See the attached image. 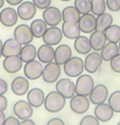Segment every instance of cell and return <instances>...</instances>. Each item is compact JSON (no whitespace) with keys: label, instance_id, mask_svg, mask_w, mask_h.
<instances>
[{"label":"cell","instance_id":"cell-15","mask_svg":"<svg viewBox=\"0 0 120 125\" xmlns=\"http://www.w3.org/2000/svg\"><path fill=\"white\" fill-rule=\"evenodd\" d=\"M21 50H22V45L16 39H8L4 43L3 57H7L11 56H20Z\"/></svg>","mask_w":120,"mask_h":125},{"label":"cell","instance_id":"cell-11","mask_svg":"<svg viewBox=\"0 0 120 125\" xmlns=\"http://www.w3.org/2000/svg\"><path fill=\"white\" fill-rule=\"evenodd\" d=\"M13 112L19 119L25 120L28 119L33 116V109L28 101L19 100L15 103L13 106Z\"/></svg>","mask_w":120,"mask_h":125},{"label":"cell","instance_id":"cell-17","mask_svg":"<svg viewBox=\"0 0 120 125\" xmlns=\"http://www.w3.org/2000/svg\"><path fill=\"white\" fill-rule=\"evenodd\" d=\"M94 113L95 117L100 122L106 123V122L110 121L113 117L114 111L111 109V106L108 104L102 103V104H99L95 106Z\"/></svg>","mask_w":120,"mask_h":125},{"label":"cell","instance_id":"cell-25","mask_svg":"<svg viewBox=\"0 0 120 125\" xmlns=\"http://www.w3.org/2000/svg\"><path fill=\"white\" fill-rule=\"evenodd\" d=\"M61 31L64 36L70 40H76L77 37L80 36L81 33L77 23L68 22V21H64L62 23Z\"/></svg>","mask_w":120,"mask_h":125},{"label":"cell","instance_id":"cell-39","mask_svg":"<svg viewBox=\"0 0 120 125\" xmlns=\"http://www.w3.org/2000/svg\"><path fill=\"white\" fill-rule=\"evenodd\" d=\"M33 3L38 9L45 10L51 4V0H33Z\"/></svg>","mask_w":120,"mask_h":125},{"label":"cell","instance_id":"cell-41","mask_svg":"<svg viewBox=\"0 0 120 125\" xmlns=\"http://www.w3.org/2000/svg\"><path fill=\"white\" fill-rule=\"evenodd\" d=\"M8 92V84L6 81L0 78V95H4Z\"/></svg>","mask_w":120,"mask_h":125},{"label":"cell","instance_id":"cell-33","mask_svg":"<svg viewBox=\"0 0 120 125\" xmlns=\"http://www.w3.org/2000/svg\"><path fill=\"white\" fill-rule=\"evenodd\" d=\"M91 12L96 16L105 13L106 9L107 8L106 0H91Z\"/></svg>","mask_w":120,"mask_h":125},{"label":"cell","instance_id":"cell-13","mask_svg":"<svg viewBox=\"0 0 120 125\" xmlns=\"http://www.w3.org/2000/svg\"><path fill=\"white\" fill-rule=\"evenodd\" d=\"M89 100L93 104H102L108 99V89L103 84H98L95 85L89 95Z\"/></svg>","mask_w":120,"mask_h":125},{"label":"cell","instance_id":"cell-24","mask_svg":"<svg viewBox=\"0 0 120 125\" xmlns=\"http://www.w3.org/2000/svg\"><path fill=\"white\" fill-rule=\"evenodd\" d=\"M106 40H106L104 32L97 31V30L93 32L89 37L91 47H92L93 51H95V52L102 50V48L106 44Z\"/></svg>","mask_w":120,"mask_h":125},{"label":"cell","instance_id":"cell-20","mask_svg":"<svg viewBox=\"0 0 120 125\" xmlns=\"http://www.w3.org/2000/svg\"><path fill=\"white\" fill-rule=\"evenodd\" d=\"M72 52L68 45L62 44L55 50V62L60 65H64L72 57Z\"/></svg>","mask_w":120,"mask_h":125},{"label":"cell","instance_id":"cell-48","mask_svg":"<svg viewBox=\"0 0 120 125\" xmlns=\"http://www.w3.org/2000/svg\"><path fill=\"white\" fill-rule=\"evenodd\" d=\"M4 0H0V9L4 6Z\"/></svg>","mask_w":120,"mask_h":125},{"label":"cell","instance_id":"cell-47","mask_svg":"<svg viewBox=\"0 0 120 125\" xmlns=\"http://www.w3.org/2000/svg\"><path fill=\"white\" fill-rule=\"evenodd\" d=\"M3 48H4V43L0 40V57L3 56Z\"/></svg>","mask_w":120,"mask_h":125},{"label":"cell","instance_id":"cell-45","mask_svg":"<svg viewBox=\"0 0 120 125\" xmlns=\"http://www.w3.org/2000/svg\"><path fill=\"white\" fill-rule=\"evenodd\" d=\"M20 125H35V123L31 119H25V120H22L20 123Z\"/></svg>","mask_w":120,"mask_h":125},{"label":"cell","instance_id":"cell-23","mask_svg":"<svg viewBox=\"0 0 120 125\" xmlns=\"http://www.w3.org/2000/svg\"><path fill=\"white\" fill-rule=\"evenodd\" d=\"M38 60L43 63H49L55 60V49L49 45H42L37 52Z\"/></svg>","mask_w":120,"mask_h":125},{"label":"cell","instance_id":"cell-30","mask_svg":"<svg viewBox=\"0 0 120 125\" xmlns=\"http://www.w3.org/2000/svg\"><path fill=\"white\" fill-rule=\"evenodd\" d=\"M31 29L35 38H43L45 32L48 29V25L43 20L36 19L31 23Z\"/></svg>","mask_w":120,"mask_h":125},{"label":"cell","instance_id":"cell-51","mask_svg":"<svg viewBox=\"0 0 120 125\" xmlns=\"http://www.w3.org/2000/svg\"><path fill=\"white\" fill-rule=\"evenodd\" d=\"M117 125H120V122H118V124H117Z\"/></svg>","mask_w":120,"mask_h":125},{"label":"cell","instance_id":"cell-50","mask_svg":"<svg viewBox=\"0 0 120 125\" xmlns=\"http://www.w3.org/2000/svg\"><path fill=\"white\" fill-rule=\"evenodd\" d=\"M118 46H119V50H120V41L118 42Z\"/></svg>","mask_w":120,"mask_h":125},{"label":"cell","instance_id":"cell-21","mask_svg":"<svg viewBox=\"0 0 120 125\" xmlns=\"http://www.w3.org/2000/svg\"><path fill=\"white\" fill-rule=\"evenodd\" d=\"M11 89L15 94L22 96L29 92V82L26 78L23 76H17L12 81Z\"/></svg>","mask_w":120,"mask_h":125},{"label":"cell","instance_id":"cell-7","mask_svg":"<svg viewBox=\"0 0 120 125\" xmlns=\"http://www.w3.org/2000/svg\"><path fill=\"white\" fill-rule=\"evenodd\" d=\"M15 39L18 40L21 45H28L33 40L34 35L32 32L31 27L26 24H21L16 28L14 31Z\"/></svg>","mask_w":120,"mask_h":125},{"label":"cell","instance_id":"cell-44","mask_svg":"<svg viewBox=\"0 0 120 125\" xmlns=\"http://www.w3.org/2000/svg\"><path fill=\"white\" fill-rule=\"evenodd\" d=\"M6 2L11 6L20 5L23 2V0H6Z\"/></svg>","mask_w":120,"mask_h":125},{"label":"cell","instance_id":"cell-22","mask_svg":"<svg viewBox=\"0 0 120 125\" xmlns=\"http://www.w3.org/2000/svg\"><path fill=\"white\" fill-rule=\"evenodd\" d=\"M45 96L44 93L42 89L35 87L28 92L27 101L33 107L38 108L44 104Z\"/></svg>","mask_w":120,"mask_h":125},{"label":"cell","instance_id":"cell-1","mask_svg":"<svg viewBox=\"0 0 120 125\" xmlns=\"http://www.w3.org/2000/svg\"><path fill=\"white\" fill-rule=\"evenodd\" d=\"M66 98L57 91H52L49 93L45 97L44 108L47 111L51 113H56L60 111L66 104Z\"/></svg>","mask_w":120,"mask_h":125},{"label":"cell","instance_id":"cell-2","mask_svg":"<svg viewBox=\"0 0 120 125\" xmlns=\"http://www.w3.org/2000/svg\"><path fill=\"white\" fill-rule=\"evenodd\" d=\"M63 66L66 75L72 78H75L80 76L84 72V62L81 57H72Z\"/></svg>","mask_w":120,"mask_h":125},{"label":"cell","instance_id":"cell-9","mask_svg":"<svg viewBox=\"0 0 120 125\" xmlns=\"http://www.w3.org/2000/svg\"><path fill=\"white\" fill-rule=\"evenodd\" d=\"M102 61L103 59L99 52H89L84 60V69L89 74H94L101 67Z\"/></svg>","mask_w":120,"mask_h":125},{"label":"cell","instance_id":"cell-12","mask_svg":"<svg viewBox=\"0 0 120 125\" xmlns=\"http://www.w3.org/2000/svg\"><path fill=\"white\" fill-rule=\"evenodd\" d=\"M77 24L82 33H92L96 29V17L92 13L82 15Z\"/></svg>","mask_w":120,"mask_h":125},{"label":"cell","instance_id":"cell-40","mask_svg":"<svg viewBox=\"0 0 120 125\" xmlns=\"http://www.w3.org/2000/svg\"><path fill=\"white\" fill-rule=\"evenodd\" d=\"M20 123L21 122L19 121L18 118L15 117V116H8L4 125H20Z\"/></svg>","mask_w":120,"mask_h":125},{"label":"cell","instance_id":"cell-46","mask_svg":"<svg viewBox=\"0 0 120 125\" xmlns=\"http://www.w3.org/2000/svg\"><path fill=\"white\" fill-rule=\"evenodd\" d=\"M5 120H6L5 114L4 113V111H0V125H4Z\"/></svg>","mask_w":120,"mask_h":125},{"label":"cell","instance_id":"cell-34","mask_svg":"<svg viewBox=\"0 0 120 125\" xmlns=\"http://www.w3.org/2000/svg\"><path fill=\"white\" fill-rule=\"evenodd\" d=\"M108 104L114 112H120V90L114 91L108 98Z\"/></svg>","mask_w":120,"mask_h":125},{"label":"cell","instance_id":"cell-49","mask_svg":"<svg viewBox=\"0 0 120 125\" xmlns=\"http://www.w3.org/2000/svg\"><path fill=\"white\" fill-rule=\"evenodd\" d=\"M60 1H63V2H68V1H71V0H60Z\"/></svg>","mask_w":120,"mask_h":125},{"label":"cell","instance_id":"cell-14","mask_svg":"<svg viewBox=\"0 0 120 125\" xmlns=\"http://www.w3.org/2000/svg\"><path fill=\"white\" fill-rule=\"evenodd\" d=\"M62 36L63 33L61 29H60L58 27H50L43 36V40L44 44L53 46L60 44L62 40Z\"/></svg>","mask_w":120,"mask_h":125},{"label":"cell","instance_id":"cell-5","mask_svg":"<svg viewBox=\"0 0 120 125\" xmlns=\"http://www.w3.org/2000/svg\"><path fill=\"white\" fill-rule=\"evenodd\" d=\"M90 100L87 96L76 94L70 100V108L76 114H84L89 110Z\"/></svg>","mask_w":120,"mask_h":125},{"label":"cell","instance_id":"cell-10","mask_svg":"<svg viewBox=\"0 0 120 125\" xmlns=\"http://www.w3.org/2000/svg\"><path fill=\"white\" fill-rule=\"evenodd\" d=\"M43 20L50 27H56L62 20V14L58 8L50 6L43 12Z\"/></svg>","mask_w":120,"mask_h":125},{"label":"cell","instance_id":"cell-27","mask_svg":"<svg viewBox=\"0 0 120 125\" xmlns=\"http://www.w3.org/2000/svg\"><path fill=\"white\" fill-rule=\"evenodd\" d=\"M74 48L76 52L82 55L89 54L92 50L89 39L86 36H79L74 41Z\"/></svg>","mask_w":120,"mask_h":125},{"label":"cell","instance_id":"cell-16","mask_svg":"<svg viewBox=\"0 0 120 125\" xmlns=\"http://www.w3.org/2000/svg\"><path fill=\"white\" fill-rule=\"evenodd\" d=\"M37 12V7L33 2L26 1L18 6L17 13L19 17L23 21H29L33 19Z\"/></svg>","mask_w":120,"mask_h":125},{"label":"cell","instance_id":"cell-42","mask_svg":"<svg viewBox=\"0 0 120 125\" xmlns=\"http://www.w3.org/2000/svg\"><path fill=\"white\" fill-rule=\"evenodd\" d=\"M8 105V100L4 95H0V111H5Z\"/></svg>","mask_w":120,"mask_h":125},{"label":"cell","instance_id":"cell-28","mask_svg":"<svg viewBox=\"0 0 120 125\" xmlns=\"http://www.w3.org/2000/svg\"><path fill=\"white\" fill-rule=\"evenodd\" d=\"M63 21L77 23L81 17V14L75 6H67L61 12Z\"/></svg>","mask_w":120,"mask_h":125},{"label":"cell","instance_id":"cell-38","mask_svg":"<svg viewBox=\"0 0 120 125\" xmlns=\"http://www.w3.org/2000/svg\"><path fill=\"white\" fill-rule=\"evenodd\" d=\"M106 7L113 12L120 10V0H106Z\"/></svg>","mask_w":120,"mask_h":125},{"label":"cell","instance_id":"cell-8","mask_svg":"<svg viewBox=\"0 0 120 125\" xmlns=\"http://www.w3.org/2000/svg\"><path fill=\"white\" fill-rule=\"evenodd\" d=\"M43 66L40 61L33 60L26 62L24 66V74L30 80H37L43 75Z\"/></svg>","mask_w":120,"mask_h":125},{"label":"cell","instance_id":"cell-26","mask_svg":"<svg viewBox=\"0 0 120 125\" xmlns=\"http://www.w3.org/2000/svg\"><path fill=\"white\" fill-rule=\"evenodd\" d=\"M119 46L118 44L113 42H107L101 51V56L104 61L110 62L115 56L119 53Z\"/></svg>","mask_w":120,"mask_h":125},{"label":"cell","instance_id":"cell-35","mask_svg":"<svg viewBox=\"0 0 120 125\" xmlns=\"http://www.w3.org/2000/svg\"><path fill=\"white\" fill-rule=\"evenodd\" d=\"M74 6L81 15L88 14L91 12V0H75Z\"/></svg>","mask_w":120,"mask_h":125},{"label":"cell","instance_id":"cell-31","mask_svg":"<svg viewBox=\"0 0 120 125\" xmlns=\"http://www.w3.org/2000/svg\"><path fill=\"white\" fill-rule=\"evenodd\" d=\"M37 52L38 51H37L36 47L33 45L28 44V45H25L22 47L20 57L23 61V62H28L35 60L37 57Z\"/></svg>","mask_w":120,"mask_h":125},{"label":"cell","instance_id":"cell-18","mask_svg":"<svg viewBox=\"0 0 120 125\" xmlns=\"http://www.w3.org/2000/svg\"><path fill=\"white\" fill-rule=\"evenodd\" d=\"M18 13L15 9L7 7L0 12V21L5 27H13L18 21Z\"/></svg>","mask_w":120,"mask_h":125},{"label":"cell","instance_id":"cell-32","mask_svg":"<svg viewBox=\"0 0 120 125\" xmlns=\"http://www.w3.org/2000/svg\"><path fill=\"white\" fill-rule=\"evenodd\" d=\"M108 42L118 43L120 41V26L112 24L104 32Z\"/></svg>","mask_w":120,"mask_h":125},{"label":"cell","instance_id":"cell-6","mask_svg":"<svg viewBox=\"0 0 120 125\" xmlns=\"http://www.w3.org/2000/svg\"><path fill=\"white\" fill-rule=\"evenodd\" d=\"M55 89L66 99H72L76 94L75 83L69 78H62L56 82Z\"/></svg>","mask_w":120,"mask_h":125},{"label":"cell","instance_id":"cell-4","mask_svg":"<svg viewBox=\"0 0 120 125\" xmlns=\"http://www.w3.org/2000/svg\"><path fill=\"white\" fill-rule=\"evenodd\" d=\"M60 65L55 62H50L43 67V80L47 83H54L59 79L60 75Z\"/></svg>","mask_w":120,"mask_h":125},{"label":"cell","instance_id":"cell-37","mask_svg":"<svg viewBox=\"0 0 120 125\" xmlns=\"http://www.w3.org/2000/svg\"><path fill=\"white\" fill-rule=\"evenodd\" d=\"M110 66L111 70L116 73L120 74V53L115 56L111 61H110Z\"/></svg>","mask_w":120,"mask_h":125},{"label":"cell","instance_id":"cell-29","mask_svg":"<svg viewBox=\"0 0 120 125\" xmlns=\"http://www.w3.org/2000/svg\"><path fill=\"white\" fill-rule=\"evenodd\" d=\"M113 23V18L111 14L103 13L96 17V29L97 31L105 32Z\"/></svg>","mask_w":120,"mask_h":125},{"label":"cell","instance_id":"cell-43","mask_svg":"<svg viewBox=\"0 0 120 125\" xmlns=\"http://www.w3.org/2000/svg\"><path fill=\"white\" fill-rule=\"evenodd\" d=\"M47 125H65V123H64V122L62 121L61 119L55 117V118L50 119V121L47 123Z\"/></svg>","mask_w":120,"mask_h":125},{"label":"cell","instance_id":"cell-19","mask_svg":"<svg viewBox=\"0 0 120 125\" xmlns=\"http://www.w3.org/2000/svg\"><path fill=\"white\" fill-rule=\"evenodd\" d=\"M23 61L20 56H11L4 58L3 62V66L6 72L9 74L17 73L22 68Z\"/></svg>","mask_w":120,"mask_h":125},{"label":"cell","instance_id":"cell-36","mask_svg":"<svg viewBox=\"0 0 120 125\" xmlns=\"http://www.w3.org/2000/svg\"><path fill=\"white\" fill-rule=\"evenodd\" d=\"M79 125H100V121L93 115H86L81 119Z\"/></svg>","mask_w":120,"mask_h":125},{"label":"cell","instance_id":"cell-3","mask_svg":"<svg viewBox=\"0 0 120 125\" xmlns=\"http://www.w3.org/2000/svg\"><path fill=\"white\" fill-rule=\"evenodd\" d=\"M75 87L76 94L89 96L94 87V79L89 75H81L76 81Z\"/></svg>","mask_w":120,"mask_h":125}]
</instances>
